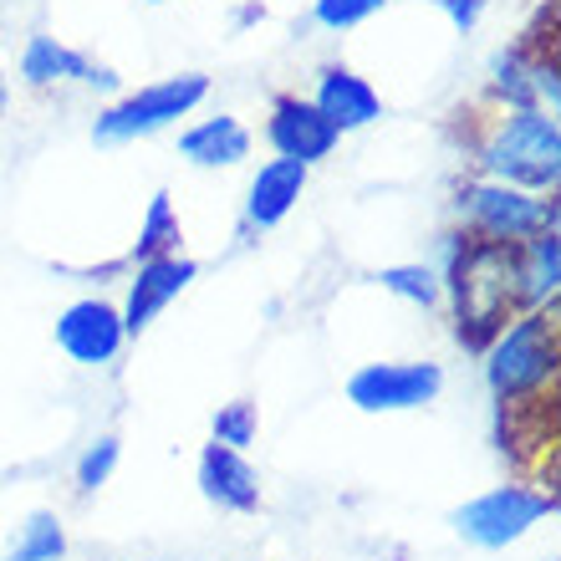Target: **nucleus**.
<instances>
[{"label": "nucleus", "instance_id": "10", "mask_svg": "<svg viewBox=\"0 0 561 561\" xmlns=\"http://www.w3.org/2000/svg\"><path fill=\"white\" fill-rule=\"evenodd\" d=\"M21 82L26 88H57V82H82V88H103L113 92L118 88V72L92 61L88 51L57 42V36H31L21 46Z\"/></svg>", "mask_w": 561, "mask_h": 561}, {"label": "nucleus", "instance_id": "19", "mask_svg": "<svg viewBox=\"0 0 561 561\" xmlns=\"http://www.w3.org/2000/svg\"><path fill=\"white\" fill-rule=\"evenodd\" d=\"M174 251H179V215H174V199L159 190L153 199H148L144 230H138V245H134V261H153V255H174Z\"/></svg>", "mask_w": 561, "mask_h": 561}, {"label": "nucleus", "instance_id": "7", "mask_svg": "<svg viewBox=\"0 0 561 561\" xmlns=\"http://www.w3.org/2000/svg\"><path fill=\"white\" fill-rule=\"evenodd\" d=\"M444 393L439 363H368L347 378V399L363 414H409Z\"/></svg>", "mask_w": 561, "mask_h": 561}, {"label": "nucleus", "instance_id": "8", "mask_svg": "<svg viewBox=\"0 0 561 561\" xmlns=\"http://www.w3.org/2000/svg\"><path fill=\"white\" fill-rule=\"evenodd\" d=\"M266 144L276 148V159H291V163H322L337 153L342 134L332 123L311 107V98L301 92H280L271 98V113H266Z\"/></svg>", "mask_w": 561, "mask_h": 561}, {"label": "nucleus", "instance_id": "27", "mask_svg": "<svg viewBox=\"0 0 561 561\" xmlns=\"http://www.w3.org/2000/svg\"><path fill=\"white\" fill-rule=\"evenodd\" d=\"M551 561H557V557H551Z\"/></svg>", "mask_w": 561, "mask_h": 561}, {"label": "nucleus", "instance_id": "2", "mask_svg": "<svg viewBox=\"0 0 561 561\" xmlns=\"http://www.w3.org/2000/svg\"><path fill=\"white\" fill-rule=\"evenodd\" d=\"M480 179H501L531 194H557L561 184V123L547 107H501L474 144Z\"/></svg>", "mask_w": 561, "mask_h": 561}, {"label": "nucleus", "instance_id": "6", "mask_svg": "<svg viewBox=\"0 0 561 561\" xmlns=\"http://www.w3.org/2000/svg\"><path fill=\"white\" fill-rule=\"evenodd\" d=\"M557 511L547 490H531V485H495L485 495H474L455 511V531L470 541V547H485V551H501V547H516L520 536L541 526V520Z\"/></svg>", "mask_w": 561, "mask_h": 561}, {"label": "nucleus", "instance_id": "21", "mask_svg": "<svg viewBox=\"0 0 561 561\" xmlns=\"http://www.w3.org/2000/svg\"><path fill=\"white\" fill-rule=\"evenodd\" d=\"M118 455H123V444L113 439V434H103L98 444H88V449H82V459H77V470H72L77 495H92V490H103L107 480H113V470H118Z\"/></svg>", "mask_w": 561, "mask_h": 561}, {"label": "nucleus", "instance_id": "14", "mask_svg": "<svg viewBox=\"0 0 561 561\" xmlns=\"http://www.w3.org/2000/svg\"><path fill=\"white\" fill-rule=\"evenodd\" d=\"M307 179H311L307 163L266 159L255 169L251 190H245V225H251V230H276L296 209V199L307 194Z\"/></svg>", "mask_w": 561, "mask_h": 561}, {"label": "nucleus", "instance_id": "24", "mask_svg": "<svg viewBox=\"0 0 561 561\" xmlns=\"http://www.w3.org/2000/svg\"><path fill=\"white\" fill-rule=\"evenodd\" d=\"M490 0H439V11L449 15V26L459 31V36H470L474 26H480V15H485Z\"/></svg>", "mask_w": 561, "mask_h": 561}, {"label": "nucleus", "instance_id": "4", "mask_svg": "<svg viewBox=\"0 0 561 561\" xmlns=\"http://www.w3.org/2000/svg\"><path fill=\"white\" fill-rule=\"evenodd\" d=\"M455 215L465 236L501 240V245H516L536 230H557V199H541V194L501 184V179H465L455 190Z\"/></svg>", "mask_w": 561, "mask_h": 561}, {"label": "nucleus", "instance_id": "22", "mask_svg": "<svg viewBox=\"0 0 561 561\" xmlns=\"http://www.w3.org/2000/svg\"><path fill=\"white\" fill-rule=\"evenodd\" d=\"M255 434H261V414H255V403L251 399H236V403H225L220 414H215V444H225V449H251Z\"/></svg>", "mask_w": 561, "mask_h": 561}, {"label": "nucleus", "instance_id": "18", "mask_svg": "<svg viewBox=\"0 0 561 561\" xmlns=\"http://www.w3.org/2000/svg\"><path fill=\"white\" fill-rule=\"evenodd\" d=\"M383 280V291L403 296V301H414V307H439L444 301V276L439 266H428V261H409V266H383L378 271Z\"/></svg>", "mask_w": 561, "mask_h": 561}, {"label": "nucleus", "instance_id": "11", "mask_svg": "<svg viewBox=\"0 0 561 561\" xmlns=\"http://www.w3.org/2000/svg\"><path fill=\"white\" fill-rule=\"evenodd\" d=\"M199 276V266H194L190 255H153V261H138V271H134V280H128V301H123V332L128 337H138L153 317H159L169 301H174L190 280Z\"/></svg>", "mask_w": 561, "mask_h": 561}, {"label": "nucleus", "instance_id": "26", "mask_svg": "<svg viewBox=\"0 0 561 561\" xmlns=\"http://www.w3.org/2000/svg\"><path fill=\"white\" fill-rule=\"evenodd\" d=\"M148 5H169V0H148Z\"/></svg>", "mask_w": 561, "mask_h": 561}, {"label": "nucleus", "instance_id": "1", "mask_svg": "<svg viewBox=\"0 0 561 561\" xmlns=\"http://www.w3.org/2000/svg\"><path fill=\"white\" fill-rule=\"evenodd\" d=\"M444 296L455 307V337L470 353H485L490 337L501 332L520 307L516 286V245L501 240H474V236H444Z\"/></svg>", "mask_w": 561, "mask_h": 561}, {"label": "nucleus", "instance_id": "23", "mask_svg": "<svg viewBox=\"0 0 561 561\" xmlns=\"http://www.w3.org/2000/svg\"><path fill=\"white\" fill-rule=\"evenodd\" d=\"M388 0H317L311 5V21L322 31H353V26H363L368 15H378Z\"/></svg>", "mask_w": 561, "mask_h": 561}, {"label": "nucleus", "instance_id": "16", "mask_svg": "<svg viewBox=\"0 0 561 561\" xmlns=\"http://www.w3.org/2000/svg\"><path fill=\"white\" fill-rule=\"evenodd\" d=\"M516 286L520 307H557L561 296V230H536L516 240Z\"/></svg>", "mask_w": 561, "mask_h": 561}, {"label": "nucleus", "instance_id": "20", "mask_svg": "<svg viewBox=\"0 0 561 561\" xmlns=\"http://www.w3.org/2000/svg\"><path fill=\"white\" fill-rule=\"evenodd\" d=\"M61 551H67V531H61V520L51 511L26 516L21 536L11 541V561H61Z\"/></svg>", "mask_w": 561, "mask_h": 561}, {"label": "nucleus", "instance_id": "12", "mask_svg": "<svg viewBox=\"0 0 561 561\" xmlns=\"http://www.w3.org/2000/svg\"><path fill=\"white\" fill-rule=\"evenodd\" d=\"M311 107H317L337 134H357V128H373V123L383 118V98H378V88H373L368 77H357L353 67H342V61H327L322 72H317Z\"/></svg>", "mask_w": 561, "mask_h": 561}, {"label": "nucleus", "instance_id": "5", "mask_svg": "<svg viewBox=\"0 0 561 561\" xmlns=\"http://www.w3.org/2000/svg\"><path fill=\"white\" fill-rule=\"evenodd\" d=\"M205 98H209V77L205 72H179V77H163V82H148V88L118 98L107 113H98L92 138H98V144L153 138V134H163V128H174L179 118H190Z\"/></svg>", "mask_w": 561, "mask_h": 561}, {"label": "nucleus", "instance_id": "3", "mask_svg": "<svg viewBox=\"0 0 561 561\" xmlns=\"http://www.w3.org/2000/svg\"><path fill=\"white\" fill-rule=\"evenodd\" d=\"M557 363H561L557 307L516 311L485 347V388L495 393L501 409H511V403H536L557 383Z\"/></svg>", "mask_w": 561, "mask_h": 561}, {"label": "nucleus", "instance_id": "9", "mask_svg": "<svg viewBox=\"0 0 561 561\" xmlns=\"http://www.w3.org/2000/svg\"><path fill=\"white\" fill-rule=\"evenodd\" d=\"M123 311L103 296H82L57 317V347L82 368H107L113 357L123 353Z\"/></svg>", "mask_w": 561, "mask_h": 561}, {"label": "nucleus", "instance_id": "17", "mask_svg": "<svg viewBox=\"0 0 561 561\" xmlns=\"http://www.w3.org/2000/svg\"><path fill=\"white\" fill-rule=\"evenodd\" d=\"M536 67H541V57L531 46H511L490 61V88H495L501 107H541L536 103Z\"/></svg>", "mask_w": 561, "mask_h": 561}, {"label": "nucleus", "instance_id": "15", "mask_svg": "<svg viewBox=\"0 0 561 561\" xmlns=\"http://www.w3.org/2000/svg\"><path fill=\"white\" fill-rule=\"evenodd\" d=\"M251 128L220 113V118H199L194 128L179 134V159L194 163V169H236V163L251 159Z\"/></svg>", "mask_w": 561, "mask_h": 561}, {"label": "nucleus", "instance_id": "13", "mask_svg": "<svg viewBox=\"0 0 561 561\" xmlns=\"http://www.w3.org/2000/svg\"><path fill=\"white\" fill-rule=\"evenodd\" d=\"M199 490H205V501L220 505V511H240V516L261 511V474L251 470V459L240 455V449H225V444H215V439L199 449Z\"/></svg>", "mask_w": 561, "mask_h": 561}, {"label": "nucleus", "instance_id": "25", "mask_svg": "<svg viewBox=\"0 0 561 561\" xmlns=\"http://www.w3.org/2000/svg\"><path fill=\"white\" fill-rule=\"evenodd\" d=\"M5 103H11V82H5V72H0V113H5Z\"/></svg>", "mask_w": 561, "mask_h": 561}]
</instances>
